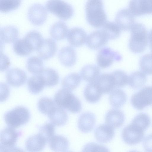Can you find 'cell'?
<instances>
[{"mask_svg": "<svg viewBox=\"0 0 152 152\" xmlns=\"http://www.w3.org/2000/svg\"><path fill=\"white\" fill-rule=\"evenodd\" d=\"M85 8L86 19L92 26L100 28L107 22V17L102 1L88 0L86 3Z\"/></svg>", "mask_w": 152, "mask_h": 152, "instance_id": "obj_1", "label": "cell"}, {"mask_svg": "<svg viewBox=\"0 0 152 152\" xmlns=\"http://www.w3.org/2000/svg\"><path fill=\"white\" fill-rule=\"evenodd\" d=\"M131 31L129 42V49L134 53L143 52L148 45V32L145 26L139 23H134Z\"/></svg>", "mask_w": 152, "mask_h": 152, "instance_id": "obj_2", "label": "cell"}, {"mask_svg": "<svg viewBox=\"0 0 152 152\" xmlns=\"http://www.w3.org/2000/svg\"><path fill=\"white\" fill-rule=\"evenodd\" d=\"M54 101L58 107L73 113H78L82 109L79 99L70 91L64 88L59 90L55 94Z\"/></svg>", "mask_w": 152, "mask_h": 152, "instance_id": "obj_3", "label": "cell"}, {"mask_svg": "<svg viewBox=\"0 0 152 152\" xmlns=\"http://www.w3.org/2000/svg\"><path fill=\"white\" fill-rule=\"evenodd\" d=\"M30 114L28 110L22 106H17L8 111L4 115L6 124L10 127L18 128L29 121Z\"/></svg>", "mask_w": 152, "mask_h": 152, "instance_id": "obj_4", "label": "cell"}, {"mask_svg": "<svg viewBox=\"0 0 152 152\" xmlns=\"http://www.w3.org/2000/svg\"><path fill=\"white\" fill-rule=\"evenodd\" d=\"M45 5L49 11L63 20L70 18L74 14V9L72 6L64 1L49 0L46 2Z\"/></svg>", "mask_w": 152, "mask_h": 152, "instance_id": "obj_5", "label": "cell"}, {"mask_svg": "<svg viewBox=\"0 0 152 152\" xmlns=\"http://www.w3.org/2000/svg\"><path fill=\"white\" fill-rule=\"evenodd\" d=\"M122 57L120 54L108 47L101 48L96 56V62L99 66L102 68L109 67L114 61H120Z\"/></svg>", "mask_w": 152, "mask_h": 152, "instance_id": "obj_6", "label": "cell"}, {"mask_svg": "<svg viewBox=\"0 0 152 152\" xmlns=\"http://www.w3.org/2000/svg\"><path fill=\"white\" fill-rule=\"evenodd\" d=\"M131 102L134 108L140 110L152 104V86H146L135 93Z\"/></svg>", "mask_w": 152, "mask_h": 152, "instance_id": "obj_7", "label": "cell"}, {"mask_svg": "<svg viewBox=\"0 0 152 152\" xmlns=\"http://www.w3.org/2000/svg\"><path fill=\"white\" fill-rule=\"evenodd\" d=\"M144 131L139 127L131 123L123 129L122 137L126 144L131 145H136L143 140Z\"/></svg>", "mask_w": 152, "mask_h": 152, "instance_id": "obj_8", "label": "cell"}, {"mask_svg": "<svg viewBox=\"0 0 152 152\" xmlns=\"http://www.w3.org/2000/svg\"><path fill=\"white\" fill-rule=\"evenodd\" d=\"M47 12L45 6L39 3L32 4L28 8L27 17L29 21L33 24L40 25L45 21Z\"/></svg>", "mask_w": 152, "mask_h": 152, "instance_id": "obj_9", "label": "cell"}, {"mask_svg": "<svg viewBox=\"0 0 152 152\" xmlns=\"http://www.w3.org/2000/svg\"><path fill=\"white\" fill-rule=\"evenodd\" d=\"M128 9L134 15L152 13V0H131Z\"/></svg>", "mask_w": 152, "mask_h": 152, "instance_id": "obj_10", "label": "cell"}, {"mask_svg": "<svg viewBox=\"0 0 152 152\" xmlns=\"http://www.w3.org/2000/svg\"><path fill=\"white\" fill-rule=\"evenodd\" d=\"M134 21V15L128 9L123 8L117 12L115 22L121 30L127 31L131 29Z\"/></svg>", "mask_w": 152, "mask_h": 152, "instance_id": "obj_11", "label": "cell"}, {"mask_svg": "<svg viewBox=\"0 0 152 152\" xmlns=\"http://www.w3.org/2000/svg\"><path fill=\"white\" fill-rule=\"evenodd\" d=\"M22 134L21 131L13 128L6 127L0 133L1 145L6 148L14 147L19 137Z\"/></svg>", "mask_w": 152, "mask_h": 152, "instance_id": "obj_12", "label": "cell"}, {"mask_svg": "<svg viewBox=\"0 0 152 152\" xmlns=\"http://www.w3.org/2000/svg\"><path fill=\"white\" fill-rule=\"evenodd\" d=\"M109 39L102 30L94 31L87 36L86 43L91 49H98L106 45Z\"/></svg>", "mask_w": 152, "mask_h": 152, "instance_id": "obj_13", "label": "cell"}, {"mask_svg": "<svg viewBox=\"0 0 152 152\" xmlns=\"http://www.w3.org/2000/svg\"><path fill=\"white\" fill-rule=\"evenodd\" d=\"M27 76L25 72L18 68L9 69L6 74L7 82L10 85L15 87L20 86L25 83Z\"/></svg>", "mask_w": 152, "mask_h": 152, "instance_id": "obj_14", "label": "cell"}, {"mask_svg": "<svg viewBox=\"0 0 152 152\" xmlns=\"http://www.w3.org/2000/svg\"><path fill=\"white\" fill-rule=\"evenodd\" d=\"M48 142L46 138L39 133L29 137L26 140L25 147L28 152H41Z\"/></svg>", "mask_w": 152, "mask_h": 152, "instance_id": "obj_15", "label": "cell"}, {"mask_svg": "<svg viewBox=\"0 0 152 152\" xmlns=\"http://www.w3.org/2000/svg\"><path fill=\"white\" fill-rule=\"evenodd\" d=\"M85 31L79 27H74L70 29L67 36L69 43L75 47L80 46L85 43L87 37Z\"/></svg>", "mask_w": 152, "mask_h": 152, "instance_id": "obj_16", "label": "cell"}, {"mask_svg": "<svg viewBox=\"0 0 152 152\" xmlns=\"http://www.w3.org/2000/svg\"><path fill=\"white\" fill-rule=\"evenodd\" d=\"M57 49L55 41L52 39L47 38L43 39L40 46L37 51L40 58L46 60L53 56L56 52Z\"/></svg>", "mask_w": 152, "mask_h": 152, "instance_id": "obj_17", "label": "cell"}, {"mask_svg": "<svg viewBox=\"0 0 152 152\" xmlns=\"http://www.w3.org/2000/svg\"><path fill=\"white\" fill-rule=\"evenodd\" d=\"M58 58L63 65L67 67H71L76 62V52L72 46H65L60 49L58 53Z\"/></svg>", "mask_w": 152, "mask_h": 152, "instance_id": "obj_18", "label": "cell"}, {"mask_svg": "<svg viewBox=\"0 0 152 152\" xmlns=\"http://www.w3.org/2000/svg\"><path fill=\"white\" fill-rule=\"evenodd\" d=\"M105 120L106 124L113 128H118L124 124L125 115L121 110L117 109H112L107 113Z\"/></svg>", "mask_w": 152, "mask_h": 152, "instance_id": "obj_19", "label": "cell"}, {"mask_svg": "<svg viewBox=\"0 0 152 152\" xmlns=\"http://www.w3.org/2000/svg\"><path fill=\"white\" fill-rule=\"evenodd\" d=\"M95 82L102 94H108L111 93L116 87L111 73L102 74Z\"/></svg>", "mask_w": 152, "mask_h": 152, "instance_id": "obj_20", "label": "cell"}, {"mask_svg": "<svg viewBox=\"0 0 152 152\" xmlns=\"http://www.w3.org/2000/svg\"><path fill=\"white\" fill-rule=\"evenodd\" d=\"M94 134L98 142L106 143L110 142L114 137V130L113 128L106 124H102L96 129Z\"/></svg>", "mask_w": 152, "mask_h": 152, "instance_id": "obj_21", "label": "cell"}, {"mask_svg": "<svg viewBox=\"0 0 152 152\" xmlns=\"http://www.w3.org/2000/svg\"><path fill=\"white\" fill-rule=\"evenodd\" d=\"M96 122L94 115L91 112H87L82 114L78 121V127L82 132L88 133L93 129Z\"/></svg>", "mask_w": 152, "mask_h": 152, "instance_id": "obj_22", "label": "cell"}, {"mask_svg": "<svg viewBox=\"0 0 152 152\" xmlns=\"http://www.w3.org/2000/svg\"><path fill=\"white\" fill-rule=\"evenodd\" d=\"M49 146L54 152H65L69 146V142L64 136L55 135L48 141Z\"/></svg>", "mask_w": 152, "mask_h": 152, "instance_id": "obj_23", "label": "cell"}, {"mask_svg": "<svg viewBox=\"0 0 152 152\" xmlns=\"http://www.w3.org/2000/svg\"><path fill=\"white\" fill-rule=\"evenodd\" d=\"M102 93L95 83L88 84L84 91V96L86 100L91 103H95L100 99Z\"/></svg>", "mask_w": 152, "mask_h": 152, "instance_id": "obj_24", "label": "cell"}, {"mask_svg": "<svg viewBox=\"0 0 152 152\" xmlns=\"http://www.w3.org/2000/svg\"><path fill=\"white\" fill-rule=\"evenodd\" d=\"M99 67L94 64H88L83 66L80 71L82 78L89 83L95 82L100 75Z\"/></svg>", "mask_w": 152, "mask_h": 152, "instance_id": "obj_25", "label": "cell"}, {"mask_svg": "<svg viewBox=\"0 0 152 152\" xmlns=\"http://www.w3.org/2000/svg\"><path fill=\"white\" fill-rule=\"evenodd\" d=\"M48 117L51 123L58 126L64 125L68 119L66 112L64 109L57 106L48 115Z\"/></svg>", "mask_w": 152, "mask_h": 152, "instance_id": "obj_26", "label": "cell"}, {"mask_svg": "<svg viewBox=\"0 0 152 152\" xmlns=\"http://www.w3.org/2000/svg\"><path fill=\"white\" fill-rule=\"evenodd\" d=\"M0 42L11 43L15 42L18 37L17 28L12 25H7L0 28Z\"/></svg>", "mask_w": 152, "mask_h": 152, "instance_id": "obj_27", "label": "cell"}, {"mask_svg": "<svg viewBox=\"0 0 152 152\" xmlns=\"http://www.w3.org/2000/svg\"><path fill=\"white\" fill-rule=\"evenodd\" d=\"M69 30L66 24L62 21L54 23L51 26L49 32L51 36L54 39L60 40L67 36Z\"/></svg>", "mask_w": 152, "mask_h": 152, "instance_id": "obj_28", "label": "cell"}, {"mask_svg": "<svg viewBox=\"0 0 152 152\" xmlns=\"http://www.w3.org/2000/svg\"><path fill=\"white\" fill-rule=\"evenodd\" d=\"M127 99L126 94L123 91L119 89H114L109 96L110 104L115 108L121 107L125 103Z\"/></svg>", "mask_w": 152, "mask_h": 152, "instance_id": "obj_29", "label": "cell"}, {"mask_svg": "<svg viewBox=\"0 0 152 152\" xmlns=\"http://www.w3.org/2000/svg\"><path fill=\"white\" fill-rule=\"evenodd\" d=\"M27 86L29 92L33 94H37L43 89L45 82L40 75H35L30 77L27 81Z\"/></svg>", "mask_w": 152, "mask_h": 152, "instance_id": "obj_30", "label": "cell"}, {"mask_svg": "<svg viewBox=\"0 0 152 152\" xmlns=\"http://www.w3.org/2000/svg\"><path fill=\"white\" fill-rule=\"evenodd\" d=\"M39 74L44 80L45 86L53 87L57 85L58 83V74L53 69L49 68H45Z\"/></svg>", "mask_w": 152, "mask_h": 152, "instance_id": "obj_31", "label": "cell"}, {"mask_svg": "<svg viewBox=\"0 0 152 152\" xmlns=\"http://www.w3.org/2000/svg\"><path fill=\"white\" fill-rule=\"evenodd\" d=\"M147 81L146 76L144 73L137 71L132 73L129 77L128 84L130 87L137 89L142 87Z\"/></svg>", "mask_w": 152, "mask_h": 152, "instance_id": "obj_32", "label": "cell"}, {"mask_svg": "<svg viewBox=\"0 0 152 152\" xmlns=\"http://www.w3.org/2000/svg\"><path fill=\"white\" fill-rule=\"evenodd\" d=\"M26 66L29 72L35 75L39 74L44 69L42 60L36 56H31L28 58Z\"/></svg>", "mask_w": 152, "mask_h": 152, "instance_id": "obj_33", "label": "cell"}, {"mask_svg": "<svg viewBox=\"0 0 152 152\" xmlns=\"http://www.w3.org/2000/svg\"><path fill=\"white\" fill-rule=\"evenodd\" d=\"M81 81V77L79 74L76 73H72L64 78L61 84L63 88L71 91L79 86Z\"/></svg>", "mask_w": 152, "mask_h": 152, "instance_id": "obj_34", "label": "cell"}, {"mask_svg": "<svg viewBox=\"0 0 152 152\" xmlns=\"http://www.w3.org/2000/svg\"><path fill=\"white\" fill-rule=\"evenodd\" d=\"M108 39H114L118 37L121 33V29L114 22H106L101 29Z\"/></svg>", "mask_w": 152, "mask_h": 152, "instance_id": "obj_35", "label": "cell"}, {"mask_svg": "<svg viewBox=\"0 0 152 152\" xmlns=\"http://www.w3.org/2000/svg\"><path fill=\"white\" fill-rule=\"evenodd\" d=\"M23 38L30 45L33 50H37L38 49L43 40L40 33L34 30L28 32Z\"/></svg>", "mask_w": 152, "mask_h": 152, "instance_id": "obj_36", "label": "cell"}, {"mask_svg": "<svg viewBox=\"0 0 152 152\" xmlns=\"http://www.w3.org/2000/svg\"><path fill=\"white\" fill-rule=\"evenodd\" d=\"M13 49L16 54L20 56H26L32 51L31 46L23 37L17 39L13 43Z\"/></svg>", "mask_w": 152, "mask_h": 152, "instance_id": "obj_37", "label": "cell"}, {"mask_svg": "<svg viewBox=\"0 0 152 152\" xmlns=\"http://www.w3.org/2000/svg\"><path fill=\"white\" fill-rule=\"evenodd\" d=\"M37 105L39 110L42 113L48 115L57 106L52 99L46 97L40 99Z\"/></svg>", "mask_w": 152, "mask_h": 152, "instance_id": "obj_38", "label": "cell"}, {"mask_svg": "<svg viewBox=\"0 0 152 152\" xmlns=\"http://www.w3.org/2000/svg\"><path fill=\"white\" fill-rule=\"evenodd\" d=\"M131 123L145 131L150 126L151 120L147 114L141 113L135 116Z\"/></svg>", "mask_w": 152, "mask_h": 152, "instance_id": "obj_39", "label": "cell"}, {"mask_svg": "<svg viewBox=\"0 0 152 152\" xmlns=\"http://www.w3.org/2000/svg\"><path fill=\"white\" fill-rule=\"evenodd\" d=\"M139 66L145 74L152 75V54H147L142 56L140 61Z\"/></svg>", "mask_w": 152, "mask_h": 152, "instance_id": "obj_40", "label": "cell"}, {"mask_svg": "<svg viewBox=\"0 0 152 152\" xmlns=\"http://www.w3.org/2000/svg\"><path fill=\"white\" fill-rule=\"evenodd\" d=\"M111 73L113 77L116 87H123L128 83L129 77L124 71L116 70Z\"/></svg>", "mask_w": 152, "mask_h": 152, "instance_id": "obj_41", "label": "cell"}, {"mask_svg": "<svg viewBox=\"0 0 152 152\" xmlns=\"http://www.w3.org/2000/svg\"><path fill=\"white\" fill-rule=\"evenodd\" d=\"M39 133L44 137L48 142L54 135L55 126L51 123H46L39 126Z\"/></svg>", "mask_w": 152, "mask_h": 152, "instance_id": "obj_42", "label": "cell"}, {"mask_svg": "<svg viewBox=\"0 0 152 152\" xmlns=\"http://www.w3.org/2000/svg\"><path fill=\"white\" fill-rule=\"evenodd\" d=\"M21 0H0V11L7 12L17 8L20 5Z\"/></svg>", "mask_w": 152, "mask_h": 152, "instance_id": "obj_43", "label": "cell"}, {"mask_svg": "<svg viewBox=\"0 0 152 152\" xmlns=\"http://www.w3.org/2000/svg\"><path fill=\"white\" fill-rule=\"evenodd\" d=\"M82 152H110V151L105 146L94 142H90L85 145Z\"/></svg>", "mask_w": 152, "mask_h": 152, "instance_id": "obj_44", "label": "cell"}, {"mask_svg": "<svg viewBox=\"0 0 152 152\" xmlns=\"http://www.w3.org/2000/svg\"><path fill=\"white\" fill-rule=\"evenodd\" d=\"M143 145L145 152H152V134L145 137L143 141Z\"/></svg>", "mask_w": 152, "mask_h": 152, "instance_id": "obj_45", "label": "cell"}, {"mask_svg": "<svg viewBox=\"0 0 152 152\" xmlns=\"http://www.w3.org/2000/svg\"><path fill=\"white\" fill-rule=\"evenodd\" d=\"M1 70L6 69L10 64V62L7 57L1 51Z\"/></svg>", "mask_w": 152, "mask_h": 152, "instance_id": "obj_46", "label": "cell"}, {"mask_svg": "<svg viewBox=\"0 0 152 152\" xmlns=\"http://www.w3.org/2000/svg\"><path fill=\"white\" fill-rule=\"evenodd\" d=\"M0 152H25L22 149L17 147L6 148L0 145Z\"/></svg>", "mask_w": 152, "mask_h": 152, "instance_id": "obj_47", "label": "cell"}, {"mask_svg": "<svg viewBox=\"0 0 152 152\" xmlns=\"http://www.w3.org/2000/svg\"><path fill=\"white\" fill-rule=\"evenodd\" d=\"M148 39L150 47L152 52V29L150 30L149 33Z\"/></svg>", "mask_w": 152, "mask_h": 152, "instance_id": "obj_48", "label": "cell"}, {"mask_svg": "<svg viewBox=\"0 0 152 152\" xmlns=\"http://www.w3.org/2000/svg\"><path fill=\"white\" fill-rule=\"evenodd\" d=\"M129 152H138L137 151H135V150H132V151H129Z\"/></svg>", "mask_w": 152, "mask_h": 152, "instance_id": "obj_49", "label": "cell"}, {"mask_svg": "<svg viewBox=\"0 0 152 152\" xmlns=\"http://www.w3.org/2000/svg\"><path fill=\"white\" fill-rule=\"evenodd\" d=\"M65 152H73L71 151H66Z\"/></svg>", "mask_w": 152, "mask_h": 152, "instance_id": "obj_50", "label": "cell"}]
</instances>
